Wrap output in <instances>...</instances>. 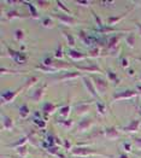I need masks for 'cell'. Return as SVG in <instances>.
Masks as SVG:
<instances>
[{"mask_svg": "<svg viewBox=\"0 0 141 158\" xmlns=\"http://www.w3.org/2000/svg\"><path fill=\"white\" fill-rule=\"evenodd\" d=\"M134 73H135V71H134L133 69H129V71H128V74H129V75H134Z\"/></svg>", "mask_w": 141, "mask_h": 158, "instance_id": "f5cc1de1", "label": "cell"}, {"mask_svg": "<svg viewBox=\"0 0 141 158\" xmlns=\"http://www.w3.org/2000/svg\"><path fill=\"white\" fill-rule=\"evenodd\" d=\"M62 33H63V35H64L65 38H66L68 45H69L70 47L75 46V36H74L73 34H70L69 31H66V30H62Z\"/></svg>", "mask_w": 141, "mask_h": 158, "instance_id": "cb8c5ba5", "label": "cell"}, {"mask_svg": "<svg viewBox=\"0 0 141 158\" xmlns=\"http://www.w3.org/2000/svg\"><path fill=\"white\" fill-rule=\"evenodd\" d=\"M1 158H6V157H4V156H1Z\"/></svg>", "mask_w": 141, "mask_h": 158, "instance_id": "6f0895ef", "label": "cell"}, {"mask_svg": "<svg viewBox=\"0 0 141 158\" xmlns=\"http://www.w3.org/2000/svg\"><path fill=\"white\" fill-rule=\"evenodd\" d=\"M56 4H57V5L59 6V7H60V10H62V11H64V12H66L68 15H71V11H70V10H69V9H68V7L65 6V5L63 4V2H62V1L57 0V1H56Z\"/></svg>", "mask_w": 141, "mask_h": 158, "instance_id": "74e56055", "label": "cell"}, {"mask_svg": "<svg viewBox=\"0 0 141 158\" xmlns=\"http://www.w3.org/2000/svg\"><path fill=\"white\" fill-rule=\"evenodd\" d=\"M73 153L74 156L77 157H88L89 155H102V152L99 150L92 148L88 146H77V147H73Z\"/></svg>", "mask_w": 141, "mask_h": 158, "instance_id": "6da1fadb", "label": "cell"}, {"mask_svg": "<svg viewBox=\"0 0 141 158\" xmlns=\"http://www.w3.org/2000/svg\"><path fill=\"white\" fill-rule=\"evenodd\" d=\"M54 18H57L59 22L64 23L66 26H74L77 23V19L75 17H73L71 15H65V13H53L52 15Z\"/></svg>", "mask_w": 141, "mask_h": 158, "instance_id": "277c9868", "label": "cell"}, {"mask_svg": "<svg viewBox=\"0 0 141 158\" xmlns=\"http://www.w3.org/2000/svg\"><path fill=\"white\" fill-rule=\"evenodd\" d=\"M138 89H139V92H141V85L140 86H138Z\"/></svg>", "mask_w": 141, "mask_h": 158, "instance_id": "11a10c76", "label": "cell"}, {"mask_svg": "<svg viewBox=\"0 0 141 158\" xmlns=\"http://www.w3.org/2000/svg\"><path fill=\"white\" fill-rule=\"evenodd\" d=\"M92 80H93V83H94V86H95V88H97L98 93H105L106 91H107L109 86H107V82H106L104 79L98 77V76H94Z\"/></svg>", "mask_w": 141, "mask_h": 158, "instance_id": "52a82bcc", "label": "cell"}, {"mask_svg": "<svg viewBox=\"0 0 141 158\" xmlns=\"http://www.w3.org/2000/svg\"><path fill=\"white\" fill-rule=\"evenodd\" d=\"M115 4V1H102V5H104V6H114Z\"/></svg>", "mask_w": 141, "mask_h": 158, "instance_id": "7dc6e473", "label": "cell"}, {"mask_svg": "<svg viewBox=\"0 0 141 158\" xmlns=\"http://www.w3.org/2000/svg\"><path fill=\"white\" fill-rule=\"evenodd\" d=\"M97 109H98V112L100 114V115H104L105 112H106V106L104 103L102 102H97Z\"/></svg>", "mask_w": 141, "mask_h": 158, "instance_id": "d590c367", "label": "cell"}, {"mask_svg": "<svg viewBox=\"0 0 141 158\" xmlns=\"http://www.w3.org/2000/svg\"><path fill=\"white\" fill-rule=\"evenodd\" d=\"M46 88H47V85H46V83L41 85L40 87H38L34 92L31 93L30 99H31L33 102H40V100L42 99V97H44V93H45V91H46Z\"/></svg>", "mask_w": 141, "mask_h": 158, "instance_id": "ba28073f", "label": "cell"}, {"mask_svg": "<svg viewBox=\"0 0 141 158\" xmlns=\"http://www.w3.org/2000/svg\"><path fill=\"white\" fill-rule=\"evenodd\" d=\"M68 54H69V57H70L71 59H75V60H81V59L87 58V54L80 52V51H77V50H74V48H70Z\"/></svg>", "mask_w": 141, "mask_h": 158, "instance_id": "9a60e30c", "label": "cell"}, {"mask_svg": "<svg viewBox=\"0 0 141 158\" xmlns=\"http://www.w3.org/2000/svg\"><path fill=\"white\" fill-rule=\"evenodd\" d=\"M64 146L66 150H73V147H71V144H70V141L69 140H65L64 141Z\"/></svg>", "mask_w": 141, "mask_h": 158, "instance_id": "c3c4849f", "label": "cell"}, {"mask_svg": "<svg viewBox=\"0 0 141 158\" xmlns=\"http://www.w3.org/2000/svg\"><path fill=\"white\" fill-rule=\"evenodd\" d=\"M92 15H93V16L95 17V21H97V24L99 26V28H103L104 26H103V23H102V21H100V18H99V16H98L97 13L94 12V11H92Z\"/></svg>", "mask_w": 141, "mask_h": 158, "instance_id": "b9f144b4", "label": "cell"}, {"mask_svg": "<svg viewBox=\"0 0 141 158\" xmlns=\"http://www.w3.org/2000/svg\"><path fill=\"white\" fill-rule=\"evenodd\" d=\"M24 16L22 15V13H19L17 10H15V9H11V10H9L7 12H6V18H7V21H11V19H15V18H23Z\"/></svg>", "mask_w": 141, "mask_h": 158, "instance_id": "d6986e66", "label": "cell"}, {"mask_svg": "<svg viewBox=\"0 0 141 158\" xmlns=\"http://www.w3.org/2000/svg\"><path fill=\"white\" fill-rule=\"evenodd\" d=\"M35 123L38 124V127L39 128H45L46 127V122H45V119H35Z\"/></svg>", "mask_w": 141, "mask_h": 158, "instance_id": "ab89813d", "label": "cell"}, {"mask_svg": "<svg viewBox=\"0 0 141 158\" xmlns=\"http://www.w3.org/2000/svg\"><path fill=\"white\" fill-rule=\"evenodd\" d=\"M106 75H107L109 80H110V81H112V82H114V83H116V85L119 82V79H118L117 74H116V73H114V71H111V70H107V71H106Z\"/></svg>", "mask_w": 141, "mask_h": 158, "instance_id": "4dcf8cb0", "label": "cell"}, {"mask_svg": "<svg viewBox=\"0 0 141 158\" xmlns=\"http://www.w3.org/2000/svg\"><path fill=\"white\" fill-rule=\"evenodd\" d=\"M28 141H29V138H28V136H22L21 139H18L17 141L12 143L11 145H7V147H9V148H17V147H19V146L26 145Z\"/></svg>", "mask_w": 141, "mask_h": 158, "instance_id": "ffe728a7", "label": "cell"}, {"mask_svg": "<svg viewBox=\"0 0 141 158\" xmlns=\"http://www.w3.org/2000/svg\"><path fill=\"white\" fill-rule=\"evenodd\" d=\"M123 147H124V150H126L127 152H129V151L131 150V145H130V144H128V143H126V144L123 145Z\"/></svg>", "mask_w": 141, "mask_h": 158, "instance_id": "681fc988", "label": "cell"}, {"mask_svg": "<svg viewBox=\"0 0 141 158\" xmlns=\"http://www.w3.org/2000/svg\"><path fill=\"white\" fill-rule=\"evenodd\" d=\"M75 4L81 5V6H88V5L90 4V1H87V0H85V1H80V0H78V1H76Z\"/></svg>", "mask_w": 141, "mask_h": 158, "instance_id": "f6af8a7d", "label": "cell"}, {"mask_svg": "<svg viewBox=\"0 0 141 158\" xmlns=\"http://www.w3.org/2000/svg\"><path fill=\"white\" fill-rule=\"evenodd\" d=\"M57 109H58V105H56L53 103H46V104H44V106H42V110H44L45 115H51Z\"/></svg>", "mask_w": 141, "mask_h": 158, "instance_id": "ac0fdd59", "label": "cell"}, {"mask_svg": "<svg viewBox=\"0 0 141 158\" xmlns=\"http://www.w3.org/2000/svg\"><path fill=\"white\" fill-rule=\"evenodd\" d=\"M140 129V119H133L129 124H127L126 127H123V132L128 133H136Z\"/></svg>", "mask_w": 141, "mask_h": 158, "instance_id": "8fae6325", "label": "cell"}, {"mask_svg": "<svg viewBox=\"0 0 141 158\" xmlns=\"http://www.w3.org/2000/svg\"><path fill=\"white\" fill-rule=\"evenodd\" d=\"M23 38H24V31L22 29H17L15 31V39L17 40V41H21Z\"/></svg>", "mask_w": 141, "mask_h": 158, "instance_id": "8d00e7d4", "label": "cell"}, {"mask_svg": "<svg viewBox=\"0 0 141 158\" xmlns=\"http://www.w3.org/2000/svg\"><path fill=\"white\" fill-rule=\"evenodd\" d=\"M128 15V12L123 13V15H119V16H115V17H109V19H107V23L111 26V24H115V23H117V22H119L124 16H127Z\"/></svg>", "mask_w": 141, "mask_h": 158, "instance_id": "f546056e", "label": "cell"}, {"mask_svg": "<svg viewBox=\"0 0 141 158\" xmlns=\"http://www.w3.org/2000/svg\"><path fill=\"white\" fill-rule=\"evenodd\" d=\"M93 123H94V119L92 118V117H85V118L81 119V121L78 122V124H77V131H78V132H85V131H87L88 128L92 127Z\"/></svg>", "mask_w": 141, "mask_h": 158, "instance_id": "9c48e42d", "label": "cell"}, {"mask_svg": "<svg viewBox=\"0 0 141 158\" xmlns=\"http://www.w3.org/2000/svg\"><path fill=\"white\" fill-rule=\"evenodd\" d=\"M18 112H19L21 118H27L29 112H30V110H29V107H28L27 104H22V105L19 106V109H18Z\"/></svg>", "mask_w": 141, "mask_h": 158, "instance_id": "603a6c76", "label": "cell"}, {"mask_svg": "<svg viewBox=\"0 0 141 158\" xmlns=\"http://www.w3.org/2000/svg\"><path fill=\"white\" fill-rule=\"evenodd\" d=\"M6 50H7V53H9V56L12 58L13 60L17 63L18 62V57H19V51H15L13 48H11L10 46H6Z\"/></svg>", "mask_w": 141, "mask_h": 158, "instance_id": "4316f807", "label": "cell"}, {"mask_svg": "<svg viewBox=\"0 0 141 158\" xmlns=\"http://www.w3.org/2000/svg\"><path fill=\"white\" fill-rule=\"evenodd\" d=\"M89 110H90V106L87 103H78V104L75 105V112H76L77 115H85Z\"/></svg>", "mask_w": 141, "mask_h": 158, "instance_id": "4fadbf2b", "label": "cell"}, {"mask_svg": "<svg viewBox=\"0 0 141 158\" xmlns=\"http://www.w3.org/2000/svg\"><path fill=\"white\" fill-rule=\"evenodd\" d=\"M0 74L1 75H5V74H27V71H24V70H11V69H6V68L1 66Z\"/></svg>", "mask_w": 141, "mask_h": 158, "instance_id": "d4e9b609", "label": "cell"}, {"mask_svg": "<svg viewBox=\"0 0 141 158\" xmlns=\"http://www.w3.org/2000/svg\"><path fill=\"white\" fill-rule=\"evenodd\" d=\"M50 5L48 1H36V6H40V7H47Z\"/></svg>", "mask_w": 141, "mask_h": 158, "instance_id": "ee69618b", "label": "cell"}, {"mask_svg": "<svg viewBox=\"0 0 141 158\" xmlns=\"http://www.w3.org/2000/svg\"><path fill=\"white\" fill-rule=\"evenodd\" d=\"M78 71H87V73H98V74H103L104 71L99 68L97 64H90V65H75Z\"/></svg>", "mask_w": 141, "mask_h": 158, "instance_id": "30bf717a", "label": "cell"}, {"mask_svg": "<svg viewBox=\"0 0 141 158\" xmlns=\"http://www.w3.org/2000/svg\"><path fill=\"white\" fill-rule=\"evenodd\" d=\"M121 40V35H114V36H111V38H109V41H107V48L109 50H115L117 48V44H118V41Z\"/></svg>", "mask_w": 141, "mask_h": 158, "instance_id": "e0dca14e", "label": "cell"}, {"mask_svg": "<svg viewBox=\"0 0 141 158\" xmlns=\"http://www.w3.org/2000/svg\"><path fill=\"white\" fill-rule=\"evenodd\" d=\"M100 52H102L100 47H98V46H95V47H90V50L88 51V56L92 57V58H98V57L100 56Z\"/></svg>", "mask_w": 141, "mask_h": 158, "instance_id": "f1b7e54d", "label": "cell"}, {"mask_svg": "<svg viewBox=\"0 0 141 158\" xmlns=\"http://www.w3.org/2000/svg\"><path fill=\"white\" fill-rule=\"evenodd\" d=\"M22 4H24V5H27V6L29 7V11H30V16H31V17H39L36 6H35L34 4H31L30 1H22Z\"/></svg>", "mask_w": 141, "mask_h": 158, "instance_id": "7402d4cb", "label": "cell"}, {"mask_svg": "<svg viewBox=\"0 0 141 158\" xmlns=\"http://www.w3.org/2000/svg\"><path fill=\"white\" fill-rule=\"evenodd\" d=\"M38 70L40 71H42V73H46V74H56L58 70L57 69H54V68H52V66H47L45 65V64H39V65L35 66Z\"/></svg>", "mask_w": 141, "mask_h": 158, "instance_id": "44dd1931", "label": "cell"}, {"mask_svg": "<svg viewBox=\"0 0 141 158\" xmlns=\"http://www.w3.org/2000/svg\"><path fill=\"white\" fill-rule=\"evenodd\" d=\"M118 158H129V156L126 153V152H123V153H121V155H119V157Z\"/></svg>", "mask_w": 141, "mask_h": 158, "instance_id": "816d5d0a", "label": "cell"}, {"mask_svg": "<svg viewBox=\"0 0 141 158\" xmlns=\"http://www.w3.org/2000/svg\"><path fill=\"white\" fill-rule=\"evenodd\" d=\"M82 81H83V83H85V86H86V88H87V91H88V93H89L90 95L94 97L95 99H99V93L97 91L94 83H93V80L89 79V77L86 76V75H83V76H82Z\"/></svg>", "mask_w": 141, "mask_h": 158, "instance_id": "5b68a950", "label": "cell"}, {"mask_svg": "<svg viewBox=\"0 0 141 158\" xmlns=\"http://www.w3.org/2000/svg\"><path fill=\"white\" fill-rule=\"evenodd\" d=\"M126 42H127V45L130 48H133L135 46V34L133 31H130L128 35L126 36Z\"/></svg>", "mask_w": 141, "mask_h": 158, "instance_id": "484cf974", "label": "cell"}, {"mask_svg": "<svg viewBox=\"0 0 141 158\" xmlns=\"http://www.w3.org/2000/svg\"><path fill=\"white\" fill-rule=\"evenodd\" d=\"M82 77L83 75L81 74V71H66L64 74H62V75H59V76H57V77H54L56 81H68V80H74V79H77V77Z\"/></svg>", "mask_w": 141, "mask_h": 158, "instance_id": "8992f818", "label": "cell"}, {"mask_svg": "<svg viewBox=\"0 0 141 158\" xmlns=\"http://www.w3.org/2000/svg\"><path fill=\"white\" fill-rule=\"evenodd\" d=\"M135 26H136V28H138L139 34H140V36H141V23H139V22H135Z\"/></svg>", "mask_w": 141, "mask_h": 158, "instance_id": "f907efd6", "label": "cell"}, {"mask_svg": "<svg viewBox=\"0 0 141 158\" xmlns=\"http://www.w3.org/2000/svg\"><path fill=\"white\" fill-rule=\"evenodd\" d=\"M58 148H59L58 146H52L50 148H47V152H50L51 155H54V156H56V155L58 153Z\"/></svg>", "mask_w": 141, "mask_h": 158, "instance_id": "60d3db41", "label": "cell"}, {"mask_svg": "<svg viewBox=\"0 0 141 158\" xmlns=\"http://www.w3.org/2000/svg\"><path fill=\"white\" fill-rule=\"evenodd\" d=\"M70 111H71V106L70 105L62 106V107L59 109V115H60L62 117H64V118H68V116L70 115Z\"/></svg>", "mask_w": 141, "mask_h": 158, "instance_id": "83f0119b", "label": "cell"}, {"mask_svg": "<svg viewBox=\"0 0 141 158\" xmlns=\"http://www.w3.org/2000/svg\"><path fill=\"white\" fill-rule=\"evenodd\" d=\"M16 151H17V153H18L21 157H27V155H28V147H27V145L17 147Z\"/></svg>", "mask_w": 141, "mask_h": 158, "instance_id": "d6a6232c", "label": "cell"}, {"mask_svg": "<svg viewBox=\"0 0 141 158\" xmlns=\"http://www.w3.org/2000/svg\"><path fill=\"white\" fill-rule=\"evenodd\" d=\"M51 66L54 68V69H57V70H62V69H68V68H70L71 64L68 63V62L62 60V59H53V63H52Z\"/></svg>", "mask_w": 141, "mask_h": 158, "instance_id": "5bb4252c", "label": "cell"}, {"mask_svg": "<svg viewBox=\"0 0 141 158\" xmlns=\"http://www.w3.org/2000/svg\"><path fill=\"white\" fill-rule=\"evenodd\" d=\"M38 81H39V77H36V76H31V77H29V79H28V81H27L26 83H24V87H26V89H28L29 87H31L33 85H35Z\"/></svg>", "mask_w": 141, "mask_h": 158, "instance_id": "e575fe53", "label": "cell"}, {"mask_svg": "<svg viewBox=\"0 0 141 158\" xmlns=\"http://www.w3.org/2000/svg\"><path fill=\"white\" fill-rule=\"evenodd\" d=\"M60 58H63V46L62 45H59L56 51V59H60Z\"/></svg>", "mask_w": 141, "mask_h": 158, "instance_id": "f35d334b", "label": "cell"}, {"mask_svg": "<svg viewBox=\"0 0 141 158\" xmlns=\"http://www.w3.org/2000/svg\"><path fill=\"white\" fill-rule=\"evenodd\" d=\"M57 122H58L60 126L65 127V128H71V127H73V123H74L73 119H58Z\"/></svg>", "mask_w": 141, "mask_h": 158, "instance_id": "836d02e7", "label": "cell"}, {"mask_svg": "<svg viewBox=\"0 0 141 158\" xmlns=\"http://www.w3.org/2000/svg\"><path fill=\"white\" fill-rule=\"evenodd\" d=\"M2 128L6 131H12L13 129V119L10 116L2 115Z\"/></svg>", "mask_w": 141, "mask_h": 158, "instance_id": "2e32d148", "label": "cell"}, {"mask_svg": "<svg viewBox=\"0 0 141 158\" xmlns=\"http://www.w3.org/2000/svg\"><path fill=\"white\" fill-rule=\"evenodd\" d=\"M140 95L139 91H133V89H126L123 92L116 93L115 95L112 97V102L116 100H123V99H130V98H134V97H138Z\"/></svg>", "mask_w": 141, "mask_h": 158, "instance_id": "3957f363", "label": "cell"}, {"mask_svg": "<svg viewBox=\"0 0 141 158\" xmlns=\"http://www.w3.org/2000/svg\"><path fill=\"white\" fill-rule=\"evenodd\" d=\"M121 64H122L123 68H128V59H127L126 57H123L122 60H121Z\"/></svg>", "mask_w": 141, "mask_h": 158, "instance_id": "bcb514c9", "label": "cell"}, {"mask_svg": "<svg viewBox=\"0 0 141 158\" xmlns=\"http://www.w3.org/2000/svg\"><path fill=\"white\" fill-rule=\"evenodd\" d=\"M134 145L141 150V136H135L134 138Z\"/></svg>", "mask_w": 141, "mask_h": 158, "instance_id": "7bdbcfd3", "label": "cell"}, {"mask_svg": "<svg viewBox=\"0 0 141 158\" xmlns=\"http://www.w3.org/2000/svg\"><path fill=\"white\" fill-rule=\"evenodd\" d=\"M139 80H140V81H141V75H140V76H139Z\"/></svg>", "mask_w": 141, "mask_h": 158, "instance_id": "9f6ffc18", "label": "cell"}, {"mask_svg": "<svg viewBox=\"0 0 141 158\" xmlns=\"http://www.w3.org/2000/svg\"><path fill=\"white\" fill-rule=\"evenodd\" d=\"M23 89H26L24 85H23V86H21L18 89L2 92V93H1V102H2V103H10V102H12L13 99H15V98H16V97H17L19 93L22 92Z\"/></svg>", "mask_w": 141, "mask_h": 158, "instance_id": "7a4b0ae2", "label": "cell"}, {"mask_svg": "<svg viewBox=\"0 0 141 158\" xmlns=\"http://www.w3.org/2000/svg\"><path fill=\"white\" fill-rule=\"evenodd\" d=\"M42 26L46 27V28H53L54 27V21L51 17H45V18H42Z\"/></svg>", "mask_w": 141, "mask_h": 158, "instance_id": "1f68e13d", "label": "cell"}, {"mask_svg": "<svg viewBox=\"0 0 141 158\" xmlns=\"http://www.w3.org/2000/svg\"><path fill=\"white\" fill-rule=\"evenodd\" d=\"M74 158H93V157H77V156H74Z\"/></svg>", "mask_w": 141, "mask_h": 158, "instance_id": "db71d44e", "label": "cell"}, {"mask_svg": "<svg viewBox=\"0 0 141 158\" xmlns=\"http://www.w3.org/2000/svg\"><path fill=\"white\" fill-rule=\"evenodd\" d=\"M105 136H106L107 139L114 140V139H118V138L121 136V134L117 131L116 127L111 126V127H106V128H105Z\"/></svg>", "mask_w": 141, "mask_h": 158, "instance_id": "7c38bea8", "label": "cell"}]
</instances>
